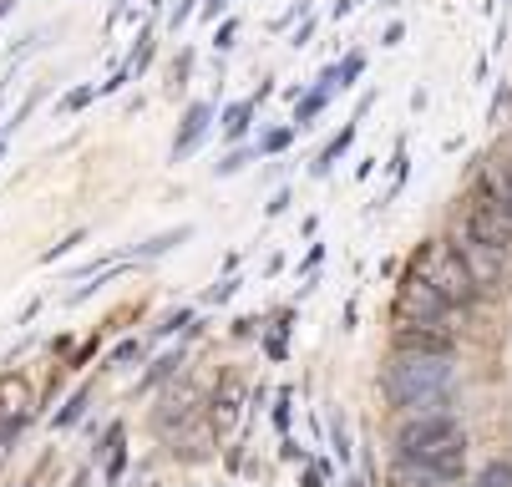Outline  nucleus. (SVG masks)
<instances>
[{
    "label": "nucleus",
    "instance_id": "nucleus-1",
    "mask_svg": "<svg viewBox=\"0 0 512 487\" xmlns=\"http://www.w3.org/2000/svg\"><path fill=\"white\" fill-rule=\"evenodd\" d=\"M457 376V351H426V345H396L386 366V396L391 406L411 416H447Z\"/></svg>",
    "mask_w": 512,
    "mask_h": 487
},
{
    "label": "nucleus",
    "instance_id": "nucleus-2",
    "mask_svg": "<svg viewBox=\"0 0 512 487\" xmlns=\"http://www.w3.org/2000/svg\"><path fill=\"white\" fill-rule=\"evenodd\" d=\"M396 447L406 462L426 467V472H442V477H462L467 472V432L447 416H406Z\"/></svg>",
    "mask_w": 512,
    "mask_h": 487
},
{
    "label": "nucleus",
    "instance_id": "nucleus-3",
    "mask_svg": "<svg viewBox=\"0 0 512 487\" xmlns=\"http://www.w3.org/2000/svg\"><path fill=\"white\" fill-rule=\"evenodd\" d=\"M411 274H421V280L442 295L452 310H467L482 290H477V280L467 274V264H462V254L452 249V239H426L416 254H411Z\"/></svg>",
    "mask_w": 512,
    "mask_h": 487
},
{
    "label": "nucleus",
    "instance_id": "nucleus-4",
    "mask_svg": "<svg viewBox=\"0 0 512 487\" xmlns=\"http://www.w3.org/2000/svg\"><path fill=\"white\" fill-rule=\"evenodd\" d=\"M462 224L477 234V239H487L492 249H502V254H512V219H507V208L482 188V183H472V193H467V208H462Z\"/></svg>",
    "mask_w": 512,
    "mask_h": 487
},
{
    "label": "nucleus",
    "instance_id": "nucleus-5",
    "mask_svg": "<svg viewBox=\"0 0 512 487\" xmlns=\"http://www.w3.org/2000/svg\"><path fill=\"white\" fill-rule=\"evenodd\" d=\"M452 249L462 254V264H467V274L477 280V290L487 295V290H497V280L507 274V254L502 249H492L487 239H477L462 219H457V229H452Z\"/></svg>",
    "mask_w": 512,
    "mask_h": 487
},
{
    "label": "nucleus",
    "instance_id": "nucleus-6",
    "mask_svg": "<svg viewBox=\"0 0 512 487\" xmlns=\"http://www.w3.org/2000/svg\"><path fill=\"white\" fill-rule=\"evenodd\" d=\"M431 320H452V305L436 295L421 274L406 269V280L396 285V325H431Z\"/></svg>",
    "mask_w": 512,
    "mask_h": 487
},
{
    "label": "nucleus",
    "instance_id": "nucleus-7",
    "mask_svg": "<svg viewBox=\"0 0 512 487\" xmlns=\"http://www.w3.org/2000/svg\"><path fill=\"white\" fill-rule=\"evenodd\" d=\"M208 117H213V107H208V102H193V107H188L183 132H178V143H173V158H183V153H193V148H198V137L208 132Z\"/></svg>",
    "mask_w": 512,
    "mask_h": 487
},
{
    "label": "nucleus",
    "instance_id": "nucleus-8",
    "mask_svg": "<svg viewBox=\"0 0 512 487\" xmlns=\"http://www.w3.org/2000/svg\"><path fill=\"white\" fill-rule=\"evenodd\" d=\"M391 487H457V477H442V472H426V467H416V462H396L391 467Z\"/></svg>",
    "mask_w": 512,
    "mask_h": 487
},
{
    "label": "nucleus",
    "instance_id": "nucleus-9",
    "mask_svg": "<svg viewBox=\"0 0 512 487\" xmlns=\"http://www.w3.org/2000/svg\"><path fill=\"white\" fill-rule=\"evenodd\" d=\"M355 132H360V127H355V122H345V127H340V137H330V143H325V153L315 158V178H325V173H330V168L345 158V148L355 143Z\"/></svg>",
    "mask_w": 512,
    "mask_h": 487
},
{
    "label": "nucleus",
    "instance_id": "nucleus-10",
    "mask_svg": "<svg viewBox=\"0 0 512 487\" xmlns=\"http://www.w3.org/2000/svg\"><path fill=\"white\" fill-rule=\"evenodd\" d=\"M254 107H259V97H249V102H234V107L224 112V137H244V127H249Z\"/></svg>",
    "mask_w": 512,
    "mask_h": 487
},
{
    "label": "nucleus",
    "instance_id": "nucleus-11",
    "mask_svg": "<svg viewBox=\"0 0 512 487\" xmlns=\"http://www.w3.org/2000/svg\"><path fill=\"white\" fill-rule=\"evenodd\" d=\"M477 487H512V462H487Z\"/></svg>",
    "mask_w": 512,
    "mask_h": 487
},
{
    "label": "nucleus",
    "instance_id": "nucleus-12",
    "mask_svg": "<svg viewBox=\"0 0 512 487\" xmlns=\"http://www.w3.org/2000/svg\"><path fill=\"white\" fill-rule=\"evenodd\" d=\"M360 66H365L360 56H345V61L335 66V87H350V77H360Z\"/></svg>",
    "mask_w": 512,
    "mask_h": 487
},
{
    "label": "nucleus",
    "instance_id": "nucleus-13",
    "mask_svg": "<svg viewBox=\"0 0 512 487\" xmlns=\"http://www.w3.org/2000/svg\"><path fill=\"white\" fill-rule=\"evenodd\" d=\"M244 163H249V153H244V148H239V153H229V158H224V163H213V173H218V178H234V173H239V168H244Z\"/></svg>",
    "mask_w": 512,
    "mask_h": 487
},
{
    "label": "nucleus",
    "instance_id": "nucleus-14",
    "mask_svg": "<svg viewBox=\"0 0 512 487\" xmlns=\"http://www.w3.org/2000/svg\"><path fill=\"white\" fill-rule=\"evenodd\" d=\"M82 239H87V234H82V229H77V234H66V239H61V244H56V249H46V254H41V259H46V264H56V259H61V254H71V249H77V244H82Z\"/></svg>",
    "mask_w": 512,
    "mask_h": 487
},
{
    "label": "nucleus",
    "instance_id": "nucleus-15",
    "mask_svg": "<svg viewBox=\"0 0 512 487\" xmlns=\"http://www.w3.org/2000/svg\"><path fill=\"white\" fill-rule=\"evenodd\" d=\"M234 36H239V21H224V26L213 31V46H218V51H229V46H234Z\"/></svg>",
    "mask_w": 512,
    "mask_h": 487
},
{
    "label": "nucleus",
    "instance_id": "nucleus-16",
    "mask_svg": "<svg viewBox=\"0 0 512 487\" xmlns=\"http://www.w3.org/2000/svg\"><path fill=\"white\" fill-rule=\"evenodd\" d=\"M320 107H325V92H315V97H305V107H300V112H295V122H300V127H305V122H310V117H315V112H320Z\"/></svg>",
    "mask_w": 512,
    "mask_h": 487
},
{
    "label": "nucleus",
    "instance_id": "nucleus-17",
    "mask_svg": "<svg viewBox=\"0 0 512 487\" xmlns=\"http://www.w3.org/2000/svg\"><path fill=\"white\" fill-rule=\"evenodd\" d=\"M92 97H97L92 87H77V92H71V97H66V112H77V107H87Z\"/></svg>",
    "mask_w": 512,
    "mask_h": 487
},
{
    "label": "nucleus",
    "instance_id": "nucleus-18",
    "mask_svg": "<svg viewBox=\"0 0 512 487\" xmlns=\"http://www.w3.org/2000/svg\"><path fill=\"white\" fill-rule=\"evenodd\" d=\"M284 143H289V132H269V137H264V153H279Z\"/></svg>",
    "mask_w": 512,
    "mask_h": 487
},
{
    "label": "nucleus",
    "instance_id": "nucleus-19",
    "mask_svg": "<svg viewBox=\"0 0 512 487\" xmlns=\"http://www.w3.org/2000/svg\"><path fill=\"white\" fill-rule=\"evenodd\" d=\"M229 295H234V280H224V285H213V290H208V300H229Z\"/></svg>",
    "mask_w": 512,
    "mask_h": 487
},
{
    "label": "nucleus",
    "instance_id": "nucleus-20",
    "mask_svg": "<svg viewBox=\"0 0 512 487\" xmlns=\"http://www.w3.org/2000/svg\"><path fill=\"white\" fill-rule=\"evenodd\" d=\"M0 153H6V143H0Z\"/></svg>",
    "mask_w": 512,
    "mask_h": 487
}]
</instances>
